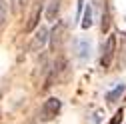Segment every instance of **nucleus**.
I'll use <instances>...</instances> for the list:
<instances>
[{
	"instance_id": "nucleus-10",
	"label": "nucleus",
	"mask_w": 126,
	"mask_h": 124,
	"mask_svg": "<svg viewBox=\"0 0 126 124\" xmlns=\"http://www.w3.org/2000/svg\"><path fill=\"white\" fill-rule=\"evenodd\" d=\"M88 50H90V44H88L86 40H84V42H80V56H82V58L88 54Z\"/></svg>"
},
{
	"instance_id": "nucleus-2",
	"label": "nucleus",
	"mask_w": 126,
	"mask_h": 124,
	"mask_svg": "<svg viewBox=\"0 0 126 124\" xmlns=\"http://www.w3.org/2000/svg\"><path fill=\"white\" fill-rule=\"evenodd\" d=\"M114 50H116V38L108 36L106 42L102 44V54H100V66L102 68H110L112 58H114Z\"/></svg>"
},
{
	"instance_id": "nucleus-1",
	"label": "nucleus",
	"mask_w": 126,
	"mask_h": 124,
	"mask_svg": "<svg viewBox=\"0 0 126 124\" xmlns=\"http://www.w3.org/2000/svg\"><path fill=\"white\" fill-rule=\"evenodd\" d=\"M60 108H62V102L58 100V98H48V100H44V104L40 106V120L42 122H50V120H54L56 116H58V112H60Z\"/></svg>"
},
{
	"instance_id": "nucleus-7",
	"label": "nucleus",
	"mask_w": 126,
	"mask_h": 124,
	"mask_svg": "<svg viewBox=\"0 0 126 124\" xmlns=\"http://www.w3.org/2000/svg\"><path fill=\"white\" fill-rule=\"evenodd\" d=\"M26 2H28V0H10V4H12V12H14V14H20L22 8L26 6Z\"/></svg>"
},
{
	"instance_id": "nucleus-3",
	"label": "nucleus",
	"mask_w": 126,
	"mask_h": 124,
	"mask_svg": "<svg viewBox=\"0 0 126 124\" xmlns=\"http://www.w3.org/2000/svg\"><path fill=\"white\" fill-rule=\"evenodd\" d=\"M46 42H48V30H46L44 26H40L36 32H34V36H32L30 50H32V52H40L44 46H46Z\"/></svg>"
},
{
	"instance_id": "nucleus-6",
	"label": "nucleus",
	"mask_w": 126,
	"mask_h": 124,
	"mask_svg": "<svg viewBox=\"0 0 126 124\" xmlns=\"http://www.w3.org/2000/svg\"><path fill=\"white\" fill-rule=\"evenodd\" d=\"M92 26V6L88 4L84 10V20H82V28H90Z\"/></svg>"
},
{
	"instance_id": "nucleus-9",
	"label": "nucleus",
	"mask_w": 126,
	"mask_h": 124,
	"mask_svg": "<svg viewBox=\"0 0 126 124\" xmlns=\"http://www.w3.org/2000/svg\"><path fill=\"white\" fill-rule=\"evenodd\" d=\"M6 14H8V8H6V0H0V26L4 24V20H6Z\"/></svg>"
},
{
	"instance_id": "nucleus-8",
	"label": "nucleus",
	"mask_w": 126,
	"mask_h": 124,
	"mask_svg": "<svg viewBox=\"0 0 126 124\" xmlns=\"http://www.w3.org/2000/svg\"><path fill=\"white\" fill-rule=\"evenodd\" d=\"M40 6H36V10H34V14H32V18H30V22H28V30H32V28H36L38 26V18H40Z\"/></svg>"
},
{
	"instance_id": "nucleus-5",
	"label": "nucleus",
	"mask_w": 126,
	"mask_h": 124,
	"mask_svg": "<svg viewBox=\"0 0 126 124\" xmlns=\"http://www.w3.org/2000/svg\"><path fill=\"white\" fill-rule=\"evenodd\" d=\"M58 12H60V0H50L48 10H46V18H48V20H54V18L58 16Z\"/></svg>"
},
{
	"instance_id": "nucleus-11",
	"label": "nucleus",
	"mask_w": 126,
	"mask_h": 124,
	"mask_svg": "<svg viewBox=\"0 0 126 124\" xmlns=\"http://www.w3.org/2000/svg\"><path fill=\"white\" fill-rule=\"evenodd\" d=\"M120 120H122V110H120V112H116V116L110 120V124H120Z\"/></svg>"
},
{
	"instance_id": "nucleus-4",
	"label": "nucleus",
	"mask_w": 126,
	"mask_h": 124,
	"mask_svg": "<svg viewBox=\"0 0 126 124\" xmlns=\"http://www.w3.org/2000/svg\"><path fill=\"white\" fill-rule=\"evenodd\" d=\"M124 90H126V88H124V84H118L116 88H112V90H110L108 94H106V100H108L110 104H114V102H116V100L124 94Z\"/></svg>"
}]
</instances>
